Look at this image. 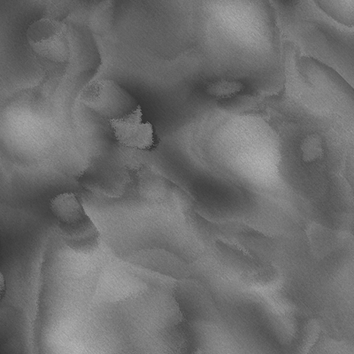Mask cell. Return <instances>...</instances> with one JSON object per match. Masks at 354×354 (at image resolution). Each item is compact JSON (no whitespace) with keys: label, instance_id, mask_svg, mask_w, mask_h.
I'll list each match as a JSON object with an SVG mask.
<instances>
[{"label":"cell","instance_id":"cell-1","mask_svg":"<svg viewBox=\"0 0 354 354\" xmlns=\"http://www.w3.org/2000/svg\"><path fill=\"white\" fill-rule=\"evenodd\" d=\"M110 124L117 140L125 147L150 150L155 145L153 125L142 122L140 107L123 118L111 120Z\"/></svg>","mask_w":354,"mask_h":354},{"label":"cell","instance_id":"cell-2","mask_svg":"<svg viewBox=\"0 0 354 354\" xmlns=\"http://www.w3.org/2000/svg\"><path fill=\"white\" fill-rule=\"evenodd\" d=\"M52 208L53 214L61 223L63 232L71 235L75 234V230L93 229V227L84 208L79 203L74 194H63L53 199Z\"/></svg>","mask_w":354,"mask_h":354},{"label":"cell","instance_id":"cell-3","mask_svg":"<svg viewBox=\"0 0 354 354\" xmlns=\"http://www.w3.org/2000/svg\"><path fill=\"white\" fill-rule=\"evenodd\" d=\"M5 290H6L5 278H4V277H3L1 272H0V299H1L3 295H4Z\"/></svg>","mask_w":354,"mask_h":354}]
</instances>
